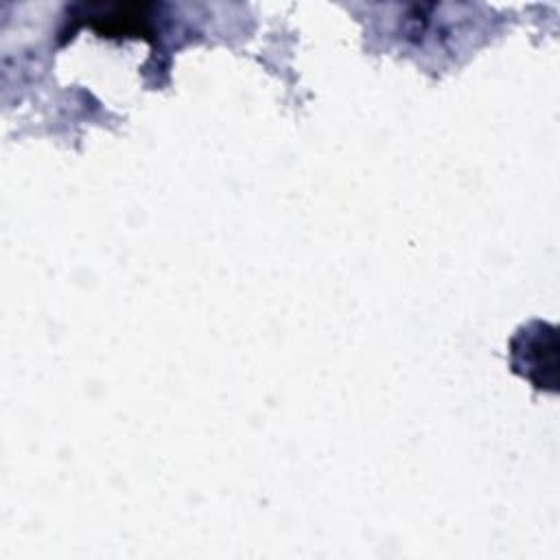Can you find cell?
<instances>
[{
    "label": "cell",
    "mask_w": 560,
    "mask_h": 560,
    "mask_svg": "<svg viewBox=\"0 0 560 560\" xmlns=\"http://www.w3.org/2000/svg\"><path fill=\"white\" fill-rule=\"evenodd\" d=\"M556 326L532 322L512 337V368L536 387L549 385L551 389H556Z\"/></svg>",
    "instance_id": "cell-1"
}]
</instances>
